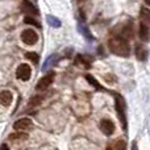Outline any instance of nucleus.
Masks as SVG:
<instances>
[{
    "label": "nucleus",
    "instance_id": "obj_19",
    "mask_svg": "<svg viewBox=\"0 0 150 150\" xmlns=\"http://www.w3.org/2000/svg\"><path fill=\"white\" fill-rule=\"evenodd\" d=\"M75 63H76V65H83V66H84V69H90L91 61H88L84 55L78 54L76 55V59H75Z\"/></svg>",
    "mask_w": 150,
    "mask_h": 150
},
{
    "label": "nucleus",
    "instance_id": "obj_5",
    "mask_svg": "<svg viewBox=\"0 0 150 150\" xmlns=\"http://www.w3.org/2000/svg\"><path fill=\"white\" fill-rule=\"evenodd\" d=\"M99 127H100V130L104 136H112L115 133V129H116V125L112 120L109 119H103L99 122Z\"/></svg>",
    "mask_w": 150,
    "mask_h": 150
},
{
    "label": "nucleus",
    "instance_id": "obj_13",
    "mask_svg": "<svg viewBox=\"0 0 150 150\" xmlns=\"http://www.w3.org/2000/svg\"><path fill=\"white\" fill-rule=\"evenodd\" d=\"M140 38L142 40V41H145V42H148L149 41V25L148 24H145V23H142L141 21L140 23Z\"/></svg>",
    "mask_w": 150,
    "mask_h": 150
},
{
    "label": "nucleus",
    "instance_id": "obj_21",
    "mask_svg": "<svg viewBox=\"0 0 150 150\" xmlns=\"http://www.w3.org/2000/svg\"><path fill=\"white\" fill-rule=\"evenodd\" d=\"M141 21L149 25V9L148 8H141Z\"/></svg>",
    "mask_w": 150,
    "mask_h": 150
},
{
    "label": "nucleus",
    "instance_id": "obj_12",
    "mask_svg": "<svg viewBox=\"0 0 150 150\" xmlns=\"http://www.w3.org/2000/svg\"><path fill=\"white\" fill-rule=\"evenodd\" d=\"M107 149H113V150H124L127 149V142H125L124 140H120V138H117V140H113L111 144H108L107 145Z\"/></svg>",
    "mask_w": 150,
    "mask_h": 150
},
{
    "label": "nucleus",
    "instance_id": "obj_24",
    "mask_svg": "<svg viewBox=\"0 0 150 150\" xmlns=\"http://www.w3.org/2000/svg\"><path fill=\"white\" fill-rule=\"evenodd\" d=\"M0 149H8V145H5V144H3V145L0 146Z\"/></svg>",
    "mask_w": 150,
    "mask_h": 150
},
{
    "label": "nucleus",
    "instance_id": "obj_9",
    "mask_svg": "<svg viewBox=\"0 0 150 150\" xmlns=\"http://www.w3.org/2000/svg\"><path fill=\"white\" fill-rule=\"evenodd\" d=\"M119 37H121V38L124 40H129L133 37V24L132 21H128L125 25L121 26V30L119 32V34H117Z\"/></svg>",
    "mask_w": 150,
    "mask_h": 150
},
{
    "label": "nucleus",
    "instance_id": "obj_2",
    "mask_svg": "<svg viewBox=\"0 0 150 150\" xmlns=\"http://www.w3.org/2000/svg\"><path fill=\"white\" fill-rule=\"evenodd\" d=\"M115 108H116L117 116H119L120 121H121L122 129L127 132L128 130V120H127V104H125V100L121 95L119 93H115Z\"/></svg>",
    "mask_w": 150,
    "mask_h": 150
},
{
    "label": "nucleus",
    "instance_id": "obj_7",
    "mask_svg": "<svg viewBox=\"0 0 150 150\" xmlns=\"http://www.w3.org/2000/svg\"><path fill=\"white\" fill-rule=\"evenodd\" d=\"M30 128H33V121L30 119H28V117L18 119L13 124V129H16V130H28Z\"/></svg>",
    "mask_w": 150,
    "mask_h": 150
},
{
    "label": "nucleus",
    "instance_id": "obj_3",
    "mask_svg": "<svg viewBox=\"0 0 150 150\" xmlns=\"http://www.w3.org/2000/svg\"><path fill=\"white\" fill-rule=\"evenodd\" d=\"M21 41L25 45H36L38 41V34L33 29H24L21 32Z\"/></svg>",
    "mask_w": 150,
    "mask_h": 150
},
{
    "label": "nucleus",
    "instance_id": "obj_1",
    "mask_svg": "<svg viewBox=\"0 0 150 150\" xmlns=\"http://www.w3.org/2000/svg\"><path fill=\"white\" fill-rule=\"evenodd\" d=\"M108 47L113 54L119 55V57H129L130 54V47L128 45L127 40L121 38V37L116 36L108 41Z\"/></svg>",
    "mask_w": 150,
    "mask_h": 150
},
{
    "label": "nucleus",
    "instance_id": "obj_22",
    "mask_svg": "<svg viewBox=\"0 0 150 150\" xmlns=\"http://www.w3.org/2000/svg\"><path fill=\"white\" fill-rule=\"evenodd\" d=\"M24 23H25V24H30V25H34V26H37V28H41L40 23H38V21H36V18H33L32 16H25V17H24Z\"/></svg>",
    "mask_w": 150,
    "mask_h": 150
},
{
    "label": "nucleus",
    "instance_id": "obj_4",
    "mask_svg": "<svg viewBox=\"0 0 150 150\" xmlns=\"http://www.w3.org/2000/svg\"><path fill=\"white\" fill-rule=\"evenodd\" d=\"M16 76H17V79L21 80V82H28L32 76L30 66L26 65V63H21V65H18L17 70H16Z\"/></svg>",
    "mask_w": 150,
    "mask_h": 150
},
{
    "label": "nucleus",
    "instance_id": "obj_11",
    "mask_svg": "<svg viewBox=\"0 0 150 150\" xmlns=\"http://www.w3.org/2000/svg\"><path fill=\"white\" fill-rule=\"evenodd\" d=\"M58 57H59L58 54H52V55H49V57H47V59L45 61L44 66H42V71H46V70H49L52 66H55V65H57Z\"/></svg>",
    "mask_w": 150,
    "mask_h": 150
},
{
    "label": "nucleus",
    "instance_id": "obj_15",
    "mask_svg": "<svg viewBox=\"0 0 150 150\" xmlns=\"http://www.w3.org/2000/svg\"><path fill=\"white\" fill-rule=\"evenodd\" d=\"M84 79L87 80V82L90 83L91 86H93V87H95L96 90H99V91H104V87H103V86H101L100 83H99L98 80H96L91 74H86V75H84Z\"/></svg>",
    "mask_w": 150,
    "mask_h": 150
},
{
    "label": "nucleus",
    "instance_id": "obj_10",
    "mask_svg": "<svg viewBox=\"0 0 150 150\" xmlns=\"http://www.w3.org/2000/svg\"><path fill=\"white\" fill-rule=\"evenodd\" d=\"M13 101V95L11 91L8 90H3L0 91V104L3 107H9Z\"/></svg>",
    "mask_w": 150,
    "mask_h": 150
},
{
    "label": "nucleus",
    "instance_id": "obj_18",
    "mask_svg": "<svg viewBox=\"0 0 150 150\" xmlns=\"http://www.w3.org/2000/svg\"><path fill=\"white\" fill-rule=\"evenodd\" d=\"M46 21H47V24H49L52 28H59V26L62 25V21H61L59 18H57L55 16H53V15H47L46 16Z\"/></svg>",
    "mask_w": 150,
    "mask_h": 150
},
{
    "label": "nucleus",
    "instance_id": "obj_6",
    "mask_svg": "<svg viewBox=\"0 0 150 150\" xmlns=\"http://www.w3.org/2000/svg\"><path fill=\"white\" fill-rule=\"evenodd\" d=\"M54 76H55V74L53 73V71L52 73H49V74H46L45 76H42L41 79L38 80L36 88L38 91H44V90H46V88H49L50 86H52V83L54 82Z\"/></svg>",
    "mask_w": 150,
    "mask_h": 150
},
{
    "label": "nucleus",
    "instance_id": "obj_20",
    "mask_svg": "<svg viewBox=\"0 0 150 150\" xmlns=\"http://www.w3.org/2000/svg\"><path fill=\"white\" fill-rule=\"evenodd\" d=\"M25 57L28 58L29 61H32L33 63H38V61H40V55L37 54V53H34V52H28V53H25Z\"/></svg>",
    "mask_w": 150,
    "mask_h": 150
},
{
    "label": "nucleus",
    "instance_id": "obj_17",
    "mask_svg": "<svg viewBox=\"0 0 150 150\" xmlns=\"http://www.w3.org/2000/svg\"><path fill=\"white\" fill-rule=\"evenodd\" d=\"M78 30L80 32V33L84 36V38H87V40H90V41H93V37H92V34H91V32L88 30V28L84 25V24H82V23H79L78 24Z\"/></svg>",
    "mask_w": 150,
    "mask_h": 150
},
{
    "label": "nucleus",
    "instance_id": "obj_8",
    "mask_svg": "<svg viewBox=\"0 0 150 150\" xmlns=\"http://www.w3.org/2000/svg\"><path fill=\"white\" fill-rule=\"evenodd\" d=\"M21 11L28 16H37L38 15V9L36 8V5L33 3H30L29 0H23L21 1Z\"/></svg>",
    "mask_w": 150,
    "mask_h": 150
},
{
    "label": "nucleus",
    "instance_id": "obj_25",
    "mask_svg": "<svg viewBox=\"0 0 150 150\" xmlns=\"http://www.w3.org/2000/svg\"><path fill=\"white\" fill-rule=\"evenodd\" d=\"M145 3L146 4H150V0H145Z\"/></svg>",
    "mask_w": 150,
    "mask_h": 150
},
{
    "label": "nucleus",
    "instance_id": "obj_16",
    "mask_svg": "<svg viewBox=\"0 0 150 150\" xmlns=\"http://www.w3.org/2000/svg\"><path fill=\"white\" fill-rule=\"evenodd\" d=\"M9 140H12V141H24V140H26L28 138V134H26L24 130H17V132H15V133H12V134H9Z\"/></svg>",
    "mask_w": 150,
    "mask_h": 150
},
{
    "label": "nucleus",
    "instance_id": "obj_23",
    "mask_svg": "<svg viewBox=\"0 0 150 150\" xmlns=\"http://www.w3.org/2000/svg\"><path fill=\"white\" fill-rule=\"evenodd\" d=\"M40 96H33L32 98V100H30V105H36V104H38L40 103Z\"/></svg>",
    "mask_w": 150,
    "mask_h": 150
},
{
    "label": "nucleus",
    "instance_id": "obj_14",
    "mask_svg": "<svg viewBox=\"0 0 150 150\" xmlns=\"http://www.w3.org/2000/svg\"><path fill=\"white\" fill-rule=\"evenodd\" d=\"M136 57L138 61H145L148 58V50L142 45H137L136 46Z\"/></svg>",
    "mask_w": 150,
    "mask_h": 150
}]
</instances>
